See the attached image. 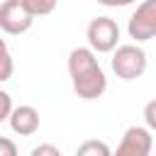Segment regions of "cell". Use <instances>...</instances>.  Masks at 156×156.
Instances as JSON below:
<instances>
[{
	"instance_id": "cell-11",
	"label": "cell",
	"mask_w": 156,
	"mask_h": 156,
	"mask_svg": "<svg viewBox=\"0 0 156 156\" xmlns=\"http://www.w3.org/2000/svg\"><path fill=\"white\" fill-rule=\"evenodd\" d=\"M144 122L151 132H156V100H149L144 105Z\"/></svg>"
},
{
	"instance_id": "cell-9",
	"label": "cell",
	"mask_w": 156,
	"mask_h": 156,
	"mask_svg": "<svg viewBox=\"0 0 156 156\" xmlns=\"http://www.w3.org/2000/svg\"><path fill=\"white\" fill-rule=\"evenodd\" d=\"M15 73V61H12V54L5 44V39H0V83L10 80Z\"/></svg>"
},
{
	"instance_id": "cell-5",
	"label": "cell",
	"mask_w": 156,
	"mask_h": 156,
	"mask_svg": "<svg viewBox=\"0 0 156 156\" xmlns=\"http://www.w3.org/2000/svg\"><path fill=\"white\" fill-rule=\"evenodd\" d=\"M34 24V17L22 5V0H5L0 5V29L5 34H24Z\"/></svg>"
},
{
	"instance_id": "cell-13",
	"label": "cell",
	"mask_w": 156,
	"mask_h": 156,
	"mask_svg": "<svg viewBox=\"0 0 156 156\" xmlns=\"http://www.w3.org/2000/svg\"><path fill=\"white\" fill-rule=\"evenodd\" d=\"M32 156H61V149L54 144H39L32 149Z\"/></svg>"
},
{
	"instance_id": "cell-8",
	"label": "cell",
	"mask_w": 156,
	"mask_h": 156,
	"mask_svg": "<svg viewBox=\"0 0 156 156\" xmlns=\"http://www.w3.org/2000/svg\"><path fill=\"white\" fill-rule=\"evenodd\" d=\"M22 5L29 10L32 17H44V15H51L58 5V0H22Z\"/></svg>"
},
{
	"instance_id": "cell-1",
	"label": "cell",
	"mask_w": 156,
	"mask_h": 156,
	"mask_svg": "<svg viewBox=\"0 0 156 156\" xmlns=\"http://www.w3.org/2000/svg\"><path fill=\"white\" fill-rule=\"evenodd\" d=\"M68 76L73 93L80 100H98L107 90V76L98 63V56L90 46H76L68 54Z\"/></svg>"
},
{
	"instance_id": "cell-6",
	"label": "cell",
	"mask_w": 156,
	"mask_h": 156,
	"mask_svg": "<svg viewBox=\"0 0 156 156\" xmlns=\"http://www.w3.org/2000/svg\"><path fill=\"white\" fill-rule=\"evenodd\" d=\"M154 149V136L149 127L132 124L124 129L122 141L117 146V156H149Z\"/></svg>"
},
{
	"instance_id": "cell-12",
	"label": "cell",
	"mask_w": 156,
	"mask_h": 156,
	"mask_svg": "<svg viewBox=\"0 0 156 156\" xmlns=\"http://www.w3.org/2000/svg\"><path fill=\"white\" fill-rule=\"evenodd\" d=\"M10 112H12V98H10V93L0 90V124L7 122Z\"/></svg>"
},
{
	"instance_id": "cell-3",
	"label": "cell",
	"mask_w": 156,
	"mask_h": 156,
	"mask_svg": "<svg viewBox=\"0 0 156 156\" xmlns=\"http://www.w3.org/2000/svg\"><path fill=\"white\" fill-rule=\"evenodd\" d=\"M85 37H88V46L95 54H110L119 44V27L112 17H95L90 20Z\"/></svg>"
},
{
	"instance_id": "cell-15",
	"label": "cell",
	"mask_w": 156,
	"mask_h": 156,
	"mask_svg": "<svg viewBox=\"0 0 156 156\" xmlns=\"http://www.w3.org/2000/svg\"><path fill=\"white\" fill-rule=\"evenodd\" d=\"M98 2L105 5V7H127V5H132L136 0H98Z\"/></svg>"
},
{
	"instance_id": "cell-2",
	"label": "cell",
	"mask_w": 156,
	"mask_h": 156,
	"mask_svg": "<svg viewBox=\"0 0 156 156\" xmlns=\"http://www.w3.org/2000/svg\"><path fill=\"white\" fill-rule=\"evenodd\" d=\"M110 66H112V71H115L117 78H122V80H136V78H141L146 73L149 58H146V51L139 44H117L112 49Z\"/></svg>"
},
{
	"instance_id": "cell-7",
	"label": "cell",
	"mask_w": 156,
	"mask_h": 156,
	"mask_svg": "<svg viewBox=\"0 0 156 156\" xmlns=\"http://www.w3.org/2000/svg\"><path fill=\"white\" fill-rule=\"evenodd\" d=\"M10 129L20 136H32L39 132V110L32 107V105H20V107H12L10 117Z\"/></svg>"
},
{
	"instance_id": "cell-4",
	"label": "cell",
	"mask_w": 156,
	"mask_h": 156,
	"mask_svg": "<svg viewBox=\"0 0 156 156\" xmlns=\"http://www.w3.org/2000/svg\"><path fill=\"white\" fill-rule=\"evenodd\" d=\"M127 34L136 44L156 37V0H144L136 5V10L127 22Z\"/></svg>"
},
{
	"instance_id": "cell-10",
	"label": "cell",
	"mask_w": 156,
	"mask_h": 156,
	"mask_svg": "<svg viewBox=\"0 0 156 156\" xmlns=\"http://www.w3.org/2000/svg\"><path fill=\"white\" fill-rule=\"evenodd\" d=\"M78 156H110V146L98 139H88L78 146Z\"/></svg>"
},
{
	"instance_id": "cell-14",
	"label": "cell",
	"mask_w": 156,
	"mask_h": 156,
	"mask_svg": "<svg viewBox=\"0 0 156 156\" xmlns=\"http://www.w3.org/2000/svg\"><path fill=\"white\" fill-rule=\"evenodd\" d=\"M0 156H17V144L7 136H0Z\"/></svg>"
}]
</instances>
